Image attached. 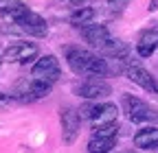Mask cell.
Listing matches in <instances>:
<instances>
[{
    "instance_id": "obj_1",
    "label": "cell",
    "mask_w": 158,
    "mask_h": 153,
    "mask_svg": "<svg viewBox=\"0 0 158 153\" xmlns=\"http://www.w3.org/2000/svg\"><path fill=\"white\" fill-rule=\"evenodd\" d=\"M64 59H66L68 68L79 76H101L103 79V76L110 74V66L103 57H99L92 50L81 48V46H66Z\"/></svg>"
},
{
    "instance_id": "obj_2",
    "label": "cell",
    "mask_w": 158,
    "mask_h": 153,
    "mask_svg": "<svg viewBox=\"0 0 158 153\" xmlns=\"http://www.w3.org/2000/svg\"><path fill=\"white\" fill-rule=\"evenodd\" d=\"M31 76L46 83H55L59 76H62V66H59V59L55 55H42L40 59H35L33 68H31Z\"/></svg>"
},
{
    "instance_id": "obj_3",
    "label": "cell",
    "mask_w": 158,
    "mask_h": 153,
    "mask_svg": "<svg viewBox=\"0 0 158 153\" xmlns=\"http://www.w3.org/2000/svg\"><path fill=\"white\" fill-rule=\"evenodd\" d=\"M51 88L53 83H46V81H40V79H31L29 81H22L18 85V92H15V99L20 103H35L40 99H46L51 94Z\"/></svg>"
},
{
    "instance_id": "obj_4",
    "label": "cell",
    "mask_w": 158,
    "mask_h": 153,
    "mask_svg": "<svg viewBox=\"0 0 158 153\" xmlns=\"http://www.w3.org/2000/svg\"><path fill=\"white\" fill-rule=\"evenodd\" d=\"M2 59L9 64H18V66H27L33 59H37V46L33 42H13L5 48Z\"/></svg>"
},
{
    "instance_id": "obj_5",
    "label": "cell",
    "mask_w": 158,
    "mask_h": 153,
    "mask_svg": "<svg viewBox=\"0 0 158 153\" xmlns=\"http://www.w3.org/2000/svg\"><path fill=\"white\" fill-rule=\"evenodd\" d=\"M84 116L90 118L92 123V129H99V127H106V125H112L116 123L118 118V109L114 103H101V105H90L84 109Z\"/></svg>"
},
{
    "instance_id": "obj_6",
    "label": "cell",
    "mask_w": 158,
    "mask_h": 153,
    "mask_svg": "<svg viewBox=\"0 0 158 153\" xmlns=\"http://www.w3.org/2000/svg\"><path fill=\"white\" fill-rule=\"evenodd\" d=\"M121 107H123V112H125L127 120H132V123H145V120H149V118L154 116V114H152V107H149L143 99L134 96V94H123Z\"/></svg>"
},
{
    "instance_id": "obj_7",
    "label": "cell",
    "mask_w": 158,
    "mask_h": 153,
    "mask_svg": "<svg viewBox=\"0 0 158 153\" xmlns=\"http://www.w3.org/2000/svg\"><path fill=\"white\" fill-rule=\"evenodd\" d=\"M75 92H77L81 99L92 101V99L110 96V94H112V85H110L106 79H101V76H88L86 81H81V83L75 88Z\"/></svg>"
},
{
    "instance_id": "obj_8",
    "label": "cell",
    "mask_w": 158,
    "mask_h": 153,
    "mask_svg": "<svg viewBox=\"0 0 158 153\" xmlns=\"http://www.w3.org/2000/svg\"><path fill=\"white\" fill-rule=\"evenodd\" d=\"M123 70H125V76H127L132 83H136L138 88H143L145 92L158 94V79H156V76H152V72H147L141 64L130 61Z\"/></svg>"
},
{
    "instance_id": "obj_9",
    "label": "cell",
    "mask_w": 158,
    "mask_h": 153,
    "mask_svg": "<svg viewBox=\"0 0 158 153\" xmlns=\"http://www.w3.org/2000/svg\"><path fill=\"white\" fill-rule=\"evenodd\" d=\"M81 31V37L92 46V48H99V50H103L114 37L110 35V31H108V26L106 24H86L84 29H79Z\"/></svg>"
},
{
    "instance_id": "obj_10",
    "label": "cell",
    "mask_w": 158,
    "mask_h": 153,
    "mask_svg": "<svg viewBox=\"0 0 158 153\" xmlns=\"http://www.w3.org/2000/svg\"><path fill=\"white\" fill-rule=\"evenodd\" d=\"M59 123H62V136L66 144H73L79 133V112L73 107H62L59 109Z\"/></svg>"
},
{
    "instance_id": "obj_11",
    "label": "cell",
    "mask_w": 158,
    "mask_h": 153,
    "mask_svg": "<svg viewBox=\"0 0 158 153\" xmlns=\"http://www.w3.org/2000/svg\"><path fill=\"white\" fill-rule=\"evenodd\" d=\"M20 29H22L24 33H29V35H33V37H44L46 33H48V24H46V20L40 13H35V11H27L20 20L15 22Z\"/></svg>"
},
{
    "instance_id": "obj_12",
    "label": "cell",
    "mask_w": 158,
    "mask_h": 153,
    "mask_svg": "<svg viewBox=\"0 0 158 153\" xmlns=\"http://www.w3.org/2000/svg\"><path fill=\"white\" fill-rule=\"evenodd\" d=\"M156 48H158V29H149V31L141 33V37L136 42V55L138 57H152Z\"/></svg>"
},
{
    "instance_id": "obj_13",
    "label": "cell",
    "mask_w": 158,
    "mask_h": 153,
    "mask_svg": "<svg viewBox=\"0 0 158 153\" xmlns=\"http://www.w3.org/2000/svg\"><path fill=\"white\" fill-rule=\"evenodd\" d=\"M134 147L136 149H156L158 147V127H145L134 133Z\"/></svg>"
},
{
    "instance_id": "obj_14",
    "label": "cell",
    "mask_w": 158,
    "mask_h": 153,
    "mask_svg": "<svg viewBox=\"0 0 158 153\" xmlns=\"http://www.w3.org/2000/svg\"><path fill=\"white\" fill-rule=\"evenodd\" d=\"M27 11H29V7L24 5V0H0V13L13 22H18Z\"/></svg>"
},
{
    "instance_id": "obj_15",
    "label": "cell",
    "mask_w": 158,
    "mask_h": 153,
    "mask_svg": "<svg viewBox=\"0 0 158 153\" xmlns=\"http://www.w3.org/2000/svg\"><path fill=\"white\" fill-rule=\"evenodd\" d=\"M116 144V138H101V136H92L88 140V153H110Z\"/></svg>"
},
{
    "instance_id": "obj_16",
    "label": "cell",
    "mask_w": 158,
    "mask_h": 153,
    "mask_svg": "<svg viewBox=\"0 0 158 153\" xmlns=\"http://www.w3.org/2000/svg\"><path fill=\"white\" fill-rule=\"evenodd\" d=\"M92 18H94V9L92 7H81V9H75L70 13V24L75 29H84L86 24L92 22Z\"/></svg>"
},
{
    "instance_id": "obj_17",
    "label": "cell",
    "mask_w": 158,
    "mask_h": 153,
    "mask_svg": "<svg viewBox=\"0 0 158 153\" xmlns=\"http://www.w3.org/2000/svg\"><path fill=\"white\" fill-rule=\"evenodd\" d=\"M92 136H101V138H116V136H118V125H116V123H112V125H106V127L92 129Z\"/></svg>"
},
{
    "instance_id": "obj_18",
    "label": "cell",
    "mask_w": 158,
    "mask_h": 153,
    "mask_svg": "<svg viewBox=\"0 0 158 153\" xmlns=\"http://www.w3.org/2000/svg\"><path fill=\"white\" fill-rule=\"evenodd\" d=\"M127 2H130V0H108V7L112 11H123L127 7Z\"/></svg>"
},
{
    "instance_id": "obj_19",
    "label": "cell",
    "mask_w": 158,
    "mask_h": 153,
    "mask_svg": "<svg viewBox=\"0 0 158 153\" xmlns=\"http://www.w3.org/2000/svg\"><path fill=\"white\" fill-rule=\"evenodd\" d=\"M13 101H15V96H11V94H2V92H0V109L11 107V105H13Z\"/></svg>"
},
{
    "instance_id": "obj_20",
    "label": "cell",
    "mask_w": 158,
    "mask_h": 153,
    "mask_svg": "<svg viewBox=\"0 0 158 153\" xmlns=\"http://www.w3.org/2000/svg\"><path fill=\"white\" fill-rule=\"evenodd\" d=\"M147 9H149V11H156V9H158V0H152Z\"/></svg>"
},
{
    "instance_id": "obj_21",
    "label": "cell",
    "mask_w": 158,
    "mask_h": 153,
    "mask_svg": "<svg viewBox=\"0 0 158 153\" xmlns=\"http://www.w3.org/2000/svg\"><path fill=\"white\" fill-rule=\"evenodd\" d=\"M2 61H5V59H2V55H0V66H2Z\"/></svg>"
}]
</instances>
